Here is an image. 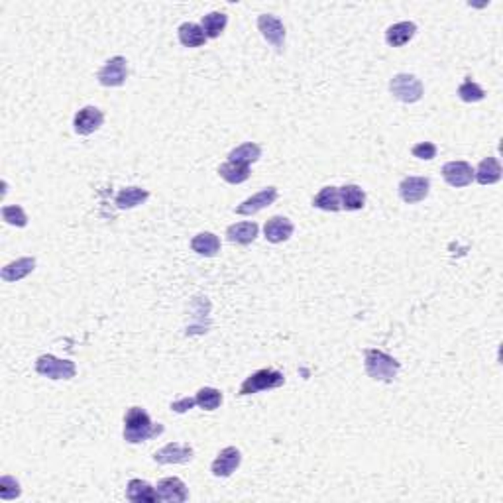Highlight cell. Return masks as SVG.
<instances>
[{
	"label": "cell",
	"instance_id": "obj_1",
	"mask_svg": "<svg viewBox=\"0 0 503 503\" xmlns=\"http://www.w3.org/2000/svg\"><path fill=\"white\" fill-rule=\"evenodd\" d=\"M163 433L161 424L152 423L149 415L142 407H130L124 417V441L130 444L146 443Z\"/></svg>",
	"mask_w": 503,
	"mask_h": 503
},
{
	"label": "cell",
	"instance_id": "obj_2",
	"mask_svg": "<svg viewBox=\"0 0 503 503\" xmlns=\"http://www.w3.org/2000/svg\"><path fill=\"white\" fill-rule=\"evenodd\" d=\"M364 370L365 374L370 375L372 380L375 382H394L399 370H401V364L395 360L394 356L385 354L382 350L377 348H365L364 350Z\"/></svg>",
	"mask_w": 503,
	"mask_h": 503
},
{
	"label": "cell",
	"instance_id": "obj_3",
	"mask_svg": "<svg viewBox=\"0 0 503 503\" xmlns=\"http://www.w3.org/2000/svg\"><path fill=\"white\" fill-rule=\"evenodd\" d=\"M286 384V375L277 370L266 368V370H257L254 374H250L240 385L238 395H252L260 394V391H267V389H277Z\"/></svg>",
	"mask_w": 503,
	"mask_h": 503
},
{
	"label": "cell",
	"instance_id": "obj_4",
	"mask_svg": "<svg viewBox=\"0 0 503 503\" xmlns=\"http://www.w3.org/2000/svg\"><path fill=\"white\" fill-rule=\"evenodd\" d=\"M389 90L395 99L407 102V105H413L417 100L423 99V83L417 79L415 75L409 73H397L389 81Z\"/></svg>",
	"mask_w": 503,
	"mask_h": 503
},
{
	"label": "cell",
	"instance_id": "obj_5",
	"mask_svg": "<svg viewBox=\"0 0 503 503\" xmlns=\"http://www.w3.org/2000/svg\"><path fill=\"white\" fill-rule=\"evenodd\" d=\"M36 372L50 380H71L77 374V365L71 360H61L53 354H43L36 360Z\"/></svg>",
	"mask_w": 503,
	"mask_h": 503
},
{
	"label": "cell",
	"instance_id": "obj_6",
	"mask_svg": "<svg viewBox=\"0 0 503 503\" xmlns=\"http://www.w3.org/2000/svg\"><path fill=\"white\" fill-rule=\"evenodd\" d=\"M126 77H128V61L122 55L110 58L97 75L102 87H122L126 83Z\"/></svg>",
	"mask_w": 503,
	"mask_h": 503
},
{
	"label": "cell",
	"instance_id": "obj_7",
	"mask_svg": "<svg viewBox=\"0 0 503 503\" xmlns=\"http://www.w3.org/2000/svg\"><path fill=\"white\" fill-rule=\"evenodd\" d=\"M429 191H431V181L427 177H405L399 183V197L407 205H415V203H421L424 199L429 197Z\"/></svg>",
	"mask_w": 503,
	"mask_h": 503
},
{
	"label": "cell",
	"instance_id": "obj_8",
	"mask_svg": "<svg viewBox=\"0 0 503 503\" xmlns=\"http://www.w3.org/2000/svg\"><path fill=\"white\" fill-rule=\"evenodd\" d=\"M257 30L262 32L264 40L267 43H271L276 50H281L283 43H286V26L283 22L279 20L277 16H271V14H262L257 18Z\"/></svg>",
	"mask_w": 503,
	"mask_h": 503
},
{
	"label": "cell",
	"instance_id": "obj_9",
	"mask_svg": "<svg viewBox=\"0 0 503 503\" xmlns=\"http://www.w3.org/2000/svg\"><path fill=\"white\" fill-rule=\"evenodd\" d=\"M277 197H279V191L276 187H266L262 189L260 193H256V195L246 199L244 203H240L234 210H236V215H242V217H252V215L264 210L269 205H274Z\"/></svg>",
	"mask_w": 503,
	"mask_h": 503
},
{
	"label": "cell",
	"instance_id": "obj_10",
	"mask_svg": "<svg viewBox=\"0 0 503 503\" xmlns=\"http://www.w3.org/2000/svg\"><path fill=\"white\" fill-rule=\"evenodd\" d=\"M240 462H242V452L238 450L236 446H227L215 458V462L210 466V472L215 478H228V476L236 472Z\"/></svg>",
	"mask_w": 503,
	"mask_h": 503
},
{
	"label": "cell",
	"instance_id": "obj_11",
	"mask_svg": "<svg viewBox=\"0 0 503 503\" xmlns=\"http://www.w3.org/2000/svg\"><path fill=\"white\" fill-rule=\"evenodd\" d=\"M102 122H105L102 110L97 107H83L73 119V128L79 136H89L102 126Z\"/></svg>",
	"mask_w": 503,
	"mask_h": 503
},
{
	"label": "cell",
	"instance_id": "obj_12",
	"mask_svg": "<svg viewBox=\"0 0 503 503\" xmlns=\"http://www.w3.org/2000/svg\"><path fill=\"white\" fill-rule=\"evenodd\" d=\"M195 458V450L189 444L169 443L154 452V460L158 464H187Z\"/></svg>",
	"mask_w": 503,
	"mask_h": 503
},
{
	"label": "cell",
	"instance_id": "obj_13",
	"mask_svg": "<svg viewBox=\"0 0 503 503\" xmlns=\"http://www.w3.org/2000/svg\"><path fill=\"white\" fill-rule=\"evenodd\" d=\"M158 502L166 503H183L189 499L187 485L179 478H163L156 485Z\"/></svg>",
	"mask_w": 503,
	"mask_h": 503
},
{
	"label": "cell",
	"instance_id": "obj_14",
	"mask_svg": "<svg viewBox=\"0 0 503 503\" xmlns=\"http://www.w3.org/2000/svg\"><path fill=\"white\" fill-rule=\"evenodd\" d=\"M443 179L450 187H468L474 181V169L468 161H448L443 168Z\"/></svg>",
	"mask_w": 503,
	"mask_h": 503
},
{
	"label": "cell",
	"instance_id": "obj_15",
	"mask_svg": "<svg viewBox=\"0 0 503 503\" xmlns=\"http://www.w3.org/2000/svg\"><path fill=\"white\" fill-rule=\"evenodd\" d=\"M293 222L286 217H271L266 222L264 227V236H266L267 242L271 244H281V242H287L291 234H293Z\"/></svg>",
	"mask_w": 503,
	"mask_h": 503
},
{
	"label": "cell",
	"instance_id": "obj_16",
	"mask_svg": "<svg viewBox=\"0 0 503 503\" xmlns=\"http://www.w3.org/2000/svg\"><path fill=\"white\" fill-rule=\"evenodd\" d=\"M474 179L480 183V185H493V183H497L499 179H502V163H499V159L493 158H483L480 163H478V168L474 171Z\"/></svg>",
	"mask_w": 503,
	"mask_h": 503
},
{
	"label": "cell",
	"instance_id": "obj_17",
	"mask_svg": "<svg viewBox=\"0 0 503 503\" xmlns=\"http://www.w3.org/2000/svg\"><path fill=\"white\" fill-rule=\"evenodd\" d=\"M417 34V26L413 22H397L394 26H389L385 32V41L387 46L391 48H401L405 43L413 40V36Z\"/></svg>",
	"mask_w": 503,
	"mask_h": 503
},
{
	"label": "cell",
	"instance_id": "obj_18",
	"mask_svg": "<svg viewBox=\"0 0 503 503\" xmlns=\"http://www.w3.org/2000/svg\"><path fill=\"white\" fill-rule=\"evenodd\" d=\"M126 499L134 503H154L158 502V493L156 488H152L148 482L134 478L126 485Z\"/></svg>",
	"mask_w": 503,
	"mask_h": 503
},
{
	"label": "cell",
	"instance_id": "obj_19",
	"mask_svg": "<svg viewBox=\"0 0 503 503\" xmlns=\"http://www.w3.org/2000/svg\"><path fill=\"white\" fill-rule=\"evenodd\" d=\"M34 269H36V260L34 257H20V260L11 262V264H6V266L2 267L0 277L4 281H20L26 276H30Z\"/></svg>",
	"mask_w": 503,
	"mask_h": 503
},
{
	"label": "cell",
	"instance_id": "obj_20",
	"mask_svg": "<svg viewBox=\"0 0 503 503\" xmlns=\"http://www.w3.org/2000/svg\"><path fill=\"white\" fill-rule=\"evenodd\" d=\"M257 232H260V228L256 222H238V224L227 228V238L232 244L248 246L256 240Z\"/></svg>",
	"mask_w": 503,
	"mask_h": 503
},
{
	"label": "cell",
	"instance_id": "obj_21",
	"mask_svg": "<svg viewBox=\"0 0 503 503\" xmlns=\"http://www.w3.org/2000/svg\"><path fill=\"white\" fill-rule=\"evenodd\" d=\"M148 199H149V193L146 189L124 187L119 191V195L114 199V203H116V207H119L120 210H128V208L140 207V205L146 203Z\"/></svg>",
	"mask_w": 503,
	"mask_h": 503
},
{
	"label": "cell",
	"instance_id": "obj_22",
	"mask_svg": "<svg viewBox=\"0 0 503 503\" xmlns=\"http://www.w3.org/2000/svg\"><path fill=\"white\" fill-rule=\"evenodd\" d=\"M313 207L326 210V213H338L342 210V203H340V187H323L313 199Z\"/></svg>",
	"mask_w": 503,
	"mask_h": 503
},
{
	"label": "cell",
	"instance_id": "obj_23",
	"mask_svg": "<svg viewBox=\"0 0 503 503\" xmlns=\"http://www.w3.org/2000/svg\"><path fill=\"white\" fill-rule=\"evenodd\" d=\"M191 250L197 252L199 256L213 257L220 252V240L213 232H201L191 240Z\"/></svg>",
	"mask_w": 503,
	"mask_h": 503
},
{
	"label": "cell",
	"instance_id": "obj_24",
	"mask_svg": "<svg viewBox=\"0 0 503 503\" xmlns=\"http://www.w3.org/2000/svg\"><path fill=\"white\" fill-rule=\"evenodd\" d=\"M177 34L179 41H181L185 48H201V46H205V41H207V36H205L203 28H201L199 24H193V22L181 24Z\"/></svg>",
	"mask_w": 503,
	"mask_h": 503
},
{
	"label": "cell",
	"instance_id": "obj_25",
	"mask_svg": "<svg viewBox=\"0 0 503 503\" xmlns=\"http://www.w3.org/2000/svg\"><path fill=\"white\" fill-rule=\"evenodd\" d=\"M228 24V16L224 12H208L203 16V20H201V28L205 32V36H207V40H215L218 38L224 28H227Z\"/></svg>",
	"mask_w": 503,
	"mask_h": 503
},
{
	"label": "cell",
	"instance_id": "obj_26",
	"mask_svg": "<svg viewBox=\"0 0 503 503\" xmlns=\"http://www.w3.org/2000/svg\"><path fill=\"white\" fill-rule=\"evenodd\" d=\"M260 158H262V148L257 146L256 142H246V144L238 146V148H234L228 154L230 161H236V163H242V166H248V168L252 163H256Z\"/></svg>",
	"mask_w": 503,
	"mask_h": 503
},
{
	"label": "cell",
	"instance_id": "obj_27",
	"mask_svg": "<svg viewBox=\"0 0 503 503\" xmlns=\"http://www.w3.org/2000/svg\"><path fill=\"white\" fill-rule=\"evenodd\" d=\"M340 203L344 210H360L365 205V193L360 185H344L340 187Z\"/></svg>",
	"mask_w": 503,
	"mask_h": 503
},
{
	"label": "cell",
	"instance_id": "obj_28",
	"mask_svg": "<svg viewBox=\"0 0 503 503\" xmlns=\"http://www.w3.org/2000/svg\"><path fill=\"white\" fill-rule=\"evenodd\" d=\"M218 175L224 179L227 183L240 185V183H244V181H248V177H250V168L228 159L227 163H222V166L218 168Z\"/></svg>",
	"mask_w": 503,
	"mask_h": 503
},
{
	"label": "cell",
	"instance_id": "obj_29",
	"mask_svg": "<svg viewBox=\"0 0 503 503\" xmlns=\"http://www.w3.org/2000/svg\"><path fill=\"white\" fill-rule=\"evenodd\" d=\"M195 401L205 411H217L218 407L222 405V394L218 391L217 387H201L195 395Z\"/></svg>",
	"mask_w": 503,
	"mask_h": 503
},
{
	"label": "cell",
	"instance_id": "obj_30",
	"mask_svg": "<svg viewBox=\"0 0 503 503\" xmlns=\"http://www.w3.org/2000/svg\"><path fill=\"white\" fill-rule=\"evenodd\" d=\"M458 97H460V100H464V102H480V100L485 99V90H483L476 81L468 77V79L464 81L462 85L458 87Z\"/></svg>",
	"mask_w": 503,
	"mask_h": 503
},
{
	"label": "cell",
	"instance_id": "obj_31",
	"mask_svg": "<svg viewBox=\"0 0 503 503\" xmlns=\"http://www.w3.org/2000/svg\"><path fill=\"white\" fill-rule=\"evenodd\" d=\"M2 218H4V222H8L11 227L16 228H24L28 224V217H26V213H24V208L20 205H6V207H2Z\"/></svg>",
	"mask_w": 503,
	"mask_h": 503
},
{
	"label": "cell",
	"instance_id": "obj_32",
	"mask_svg": "<svg viewBox=\"0 0 503 503\" xmlns=\"http://www.w3.org/2000/svg\"><path fill=\"white\" fill-rule=\"evenodd\" d=\"M20 493L22 488L18 480H14L12 476H2V480H0V497H2L4 502H11V499L20 497Z\"/></svg>",
	"mask_w": 503,
	"mask_h": 503
},
{
	"label": "cell",
	"instance_id": "obj_33",
	"mask_svg": "<svg viewBox=\"0 0 503 503\" xmlns=\"http://www.w3.org/2000/svg\"><path fill=\"white\" fill-rule=\"evenodd\" d=\"M411 154L417 159L431 161V159L436 158V146H434L433 142H421V144H415L413 148H411Z\"/></svg>",
	"mask_w": 503,
	"mask_h": 503
},
{
	"label": "cell",
	"instance_id": "obj_34",
	"mask_svg": "<svg viewBox=\"0 0 503 503\" xmlns=\"http://www.w3.org/2000/svg\"><path fill=\"white\" fill-rule=\"evenodd\" d=\"M195 405H197L195 397H183V399H177V401L171 403V411H175V413H187L189 409H193Z\"/></svg>",
	"mask_w": 503,
	"mask_h": 503
}]
</instances>
